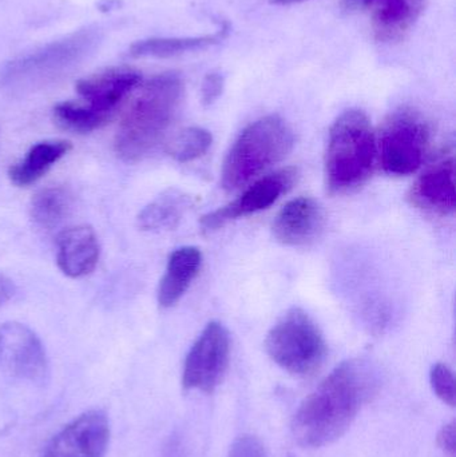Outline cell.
<instances>
[{
    "instance_id": "22",
    "label": "cell",
    "mask_w": 456,
    "mask_h": 457,
    "mask_svg": "<svg viewBox=\"0 0 456 457\" xmlns=\"http://www.w3.org/2000/svg\"><path fill=\"white\" fill-rule=\"evenodd\" d=\"M213 144V137L203 128L179 131L168 142V154L179 163H189L206 154Z\"/></svg>"
},
{
    "instance_id": "2",
    "label": "cell",
    "mask_w": 456,
    "mask_h": 457,
    "mask_svg": "<svg viewBox=\"0 0 456 457\" xmlns=\"http://www.w3.org/2000/svg\"><path fill=\"white\" fill-rule=\"evenodd\" d=\"M184 99V82L176 72L147 80L123 117L115 137V153L128 163L138 162L165 138Z\"/></svg>"
},
{
    "instance_id": "16",
    "label": "cell",
    "mask_w": 456,
    "mask_h": 457,
    "mask_svg": "<svg viewBox=\"0 0 456 457\" xmlns=\"http://www.w3.org/2000/svg\"><path fill=\"white\" fill-rule=\"evenodd\" d=\"M56 246L59 269L71 278L87 276L98 263V237L87 225L64 228L56 238Z\"/></svg>"
},
{
    "instance_id": "1",
    "label": "cell",
    "mask_w": 456,
    "mask_h": 457,
    "mask_svg": "<svg viewBox=\"0 0 456 457\" xmlns=\"http://www.w3.org/2000/svg\"><path fill=\"white\" fill-rule=\"evenodd\" d=\"M379 389V376L366 360L342 362L300 405L292 421L294 440L320 448L343 436Z\"/></svg>"
},
{
    "instance_id": "26",
    "label": "cell",
    "mask_w": 456,
    "mask_h": 457,
    "mask_svg": "<svg viewBox=\"0 0 456 457\" xmlns=\"http://www.w3.org/2000/svg\"><path fill=\"white\" fill-rule=\"evenodd\" d=\"M224 91V77L220 72H209L203 82L201 96L203 106H211Z\"/></svg>"
},
{
    "instance_id": "20",
    "label": "cell",
    "mask_w": 456,
    "mask_h": 457,
    "mask_svg": "<svg viewBox=\"0 0 456 457\" xmlns=\"http://www.w3.org/2000/svg\"><path fill=\"white\" fill-rule=\"evenodd\" d=\"M189 206L187 195L178 190H169L139 213L138 227L146 231L171 230L178 227Z\"/></svg>"
},
{
    "instance_id": "10",
    "label": "cell",
    "mask_w": 456,
    "mask_h": 457,
    "mask_svg": "<svg viewBox=\"0 0 456 457\" xmlns=\"http://www.w3.org/2000/svg\"><path fill=\"white\" fill-rule=\"evenodd\" d=\"M299 171L296 168H286L269 176L261 177L244 190L240 197L232 203L201 219V228L214 231L229 222L252 216L270 208L281 195H286L296 184Z\"/></svg>"
},
{
    "instance_id": "13",
    "label": "cell",
    "mask_w": 456,
    "mask_h": 457,
    "mask_svg": "<svg viewBox=\"0 0 456 457\" xmlns=\"http://www.w3.org/2000/svg\"><path fill=\"white\" fill-rule=\"evenodd\" d=\"M347 10L371 12L375 37L382 43L403 39L425 11L426 0H343Z\"/></svg>"
},
{
    "instance_id": "3",
    "label": "cell",
    "mask_w": 456,
    "mask_h": 457,
    "mask_svg": "<svg viewBox=\"0 0 456 457\" xmlns=\"http://www.w3.org/2000/svg\"><path fill=\"white\" fill-rule=\"evenodd\" d=\"M377 145L371 120L358 109L340 114L329 129L324 181L331 195H347L363 187L374 173Z\"/></svg>"
},
{
    "instance_id": "15",
    "label": "cell",
    "mask_w": 456,
    "mask_h": 457,
    "mask_svg": "<svg viewBox=\"0 0 456 457\" xmlns=\"http://www.w3.org/2000/svg\"><path fill=\"white\" fill-rule=\"evenodd\" d=\"M409 200L418 209L446 217L456 206L455 161L444 158L425 171L412 185Z\"/></svg>"
},
{
    "instance_id": "11",
    "label": "cell",
    "mask_w": 456,
    "mask_h": 457,
    "mask_svg": "<svg viewBox=\"0 0 456 457\" xmlns=\"http://www.w3.org/2000/svg\"><path fill=\"white\" fill-rule=\"evenodd\" d=\"M110 420L101 410H88L70 421L48 442L40 457H104L109 450Z\"/></svg>"
},
{
    "instance_id": "8",
    "label": "cell",
    "mask_w": 456,
    "mask_h": 457,
    "mask_svg": "<svg viewBox=\"0 0 456 457\" xmlns=\"http://www.w3.org/2000/svg\"><path fill=\"white\" fill-rule=\"evenodd\" d=\"M229 359V332L221 322H209L185 360L182 386L187 391L211 394L221 383Z\"/></svg>"
},
{
    "instance_id": "27",
    "label": "cell",
    "mask_w": 456,
    "mask_h": 457,
    "mask_svg": "<svg viewBox=\"0 0 456 457\" xmlns=\"http://www.w3.org/2000/svg\"><path fill=\"white\" fill-rule=\"evenodd\" d=\"M438 443L442 448L450 455H455L456 451V431L455 423L447 424L441 432H439Z\"/></svg>"
},
{
    "instance_id": "17",
    "label": "cell",
    "mask_w": 456,
    "mask_h": 457,
    "mask_svg": "<svg viewBox=\"0 0 456 457\" xmlns=\"http://www.w3.org/2000/svg\"><path fill=\"white\" fill-rule=\"evenodd\" d=\"M201 266L203 253L198 247L182 246L171 253L158 287V303L162 308L179 303L200 273Z\"/></svg>"
},
{
    "instance_id": "24",
    "label": "cell",
    "mask_w": 456,
    "mask_h": 457,
    "mask_svg": "<svg viewBox=\"0 0 456 457\" xmlns=\"http://www.w3.org/2000/svg\"><path fill=\"white\" fill-rule=\"evenodd\" d=\"M430 381L436 396L450 407H455V378L452 370L439 362L431 368Z\"/></svg>"
},
{
    "instance_id": "21",
    "label": "cell",
    "mask_w": 456,
    "mask_h": 457,
    "mask_svg": "<svg viewBox=\"0 0 456 457\" xmlns=\"http://www.w3.org/2000/svg\"><path fill=\"white\" fill-rule=\"evenodd\" d=\"M72 206V195L62 187L39 190L31 201V217L37 227L54 228L64 221Z\"/></svg>"
},
{
    "instance_id": "14",
    "label": "cell",
    "mask_w": 456,
    "mask_h": 457,
    "mask_svg": "<svg viewBox=\"0 0 456 457\" xmlns=\"http://www.w3.org/2000/svg\"><path fill=\"white\" fill-rule=\"evenodd\" d=\"M324 224L326 216L320 204L312 197H299L289 201L278 212L272 224V234L284 246H308L320 237Z\"/></svg>"
},
{
    "instance_id": "4",
    "label": "cell",
    "mask_w": 456,
    "mask_h": 457,
    "mask_svg": "<svg viewBox=\"0 0 456 457\" xmlns=\"http://www.w3.org/2000/svg\"><path fill=\"white\" fill-rule=\"evenodd\" d=\"M294 146L291 126L278 117L267 115L246 126L230 147L222 163L221 187L235 192L281 162Z\"/></svg>"
},
{
    "instance_id": "9",
    "label": "cell",
    "mask_w": 456,
    "mask_h": 457,
    "mask_svg": "<svg viewBox=\"0 0 456 457\" xmlns=\"http://www.w3.org/2000/svg\"><path fill=\"white\" fill-rule=\"evenodd\" d=\"M0 372L13 380L45 386L50 376L47 354L37 335L26 325H0Z\"/></svg>"
},
{
    "instance_id": "5",
    "label": "cell",
    "mask_w": 456,
    "mask_h": 457,
    "mask_svg": "<svg viewBox=\"0 0 456 457\" xmlns=\"http://www.w3.org/2000/svg\"><path fill=\"white\" fill-rule=\"evenodd\" d=\"M98 42L94 29H83L10 62L0 71V86L12 90L32 88L55 79L79 63Z\"/></svg>"
},
{
    "instance_id": "18",
    "label": "cell",
    "mask_w": 456,
    "mask_h": 457,
    "mask_svg": "<svg viewBox=\"0 0 456 457\" xmlns=\"http://www.w3.org/2000/svg\"><path fill=\"white\" fill-rule=\"evenodd\" d=\"M70 150L71 144L63 139L39 142L19 162L11 166L8 177L15 187H29L39 181Z\"/></svg>"
},
{
    "instance_id": "19",
    "label": "cell",
    "mask_w": 456,
    "mask_h": 457,
    "mask_svg": "<svg viewBox=\"0 0 456 457\" xmlns=\"http://www.w3.org/2000/svg\"><path fill=\"white\" fill-rule=\"evenodd\" d=\"M228 31H229V26L224 23L219 31L203 35V37H149V39L134 43L130 48V55L136 58H145V56L170 58V56L181 55L190 51L203 50L222 42Z\"/></svg>"
},
{
    "instance_id": "12",
    "label": "cell",
    "mask_w": 456,
    "mask_h": 457,
    "mask_svg": "<svg viewBox=\"0 0 456 457\" xmlns=\"http://www.w3.org/2000/svg\"><path fill=\"white\" fill-rule=\"evenodd\" d=\"M141 75L130 67H112L77 83V93L90 112L109 123L120 104L141 85Z\"/></svg>"
},
{
    "instance_id": "28",
    "label": "cell",
    "mask_w": 456,
    "mask_h": 457,
    "mask_svg": "<svg viewBox=\"0 0 456 457\" xmlns=\"http://www.w3.org/2000/svg\"><path fill=\"white\" fill-rule=\"evenodd\" d=\"M13 293H15V287H13L11 279L0 274V306L10 301Z\"/></svg>"
},
{
    "instance_id": "7",
    "label": "cell",
    "mask_w": 456,
    "mask_h": 457,
    "mask_svg": "<svg viewBox=\"0 0 456 457\" xmlns=\"http://www.w3.org/2000/svg\"><path fill=\"white\" fill-rule=\"evenodd\" d=\"M428 145L427 123L415 112H396L387 120L380 136V165L390 176H411L425 162Z\"/></svg>"
},
{
    "instance_id": "25",
    "label": "cell",
    "mask_w": 456,
    "mask_h": 457,
    "mask_svg": "<svg viewBox=\"0 0 456 457\" xmlns=\"http://www.w3.org/2000/svg\"><path fill=\"white\" fill-rule=\"evenodd\" d=\"M228 457H268V453L261 440L252 435H243L235 440Z\"/></svg>"
},
{
    "instance_id": "23",
    "label": "cell",
    "mask_w": 456,
    "mask_h": 457,
    "mask_svg": "<svg viewBox=\"0 0 456 457\" xmlns=\"http://www.w3.org/2000/svg\"><path fill=\"white\" fill-rule=\"evenodd\" d=\"M54 120L59 128L71 133L87 134L107 125L80 102L67 101L56 104L53 110Z\"/></svg>"
},
{
    "instance_id": "29",
    "label": "cell",
    "mask_w": 456,
    "mask_h": 457,
    "mask_svg": "<svg viewBox=\"0 0 456 457\" xmlns=\"http://www.w3.org/2000/svg\"><path fill=\"white\" fill-rule=\"evenodd\" d=\"M270 2H272L273 4L278 5H291L296 4V3L304 2V0H270Z\"/></svg>"
},
{
    "instance_id": "6",
    "label": "cell",
    "mask_w": 456,
    "mask_h": 457,
    "mask_svg": "<svg viewBox=\"0 0 456 457\" xmlns=\"http://www.w3.org/2000/svg\"><path fill=\"white\" fill-rule=\"evenodd\" d=\"M268 356L286 372L296 376L315 373L327 356L323 333L303 309L286 312L265 338Z\"/></svg>"
}]
</instances>
